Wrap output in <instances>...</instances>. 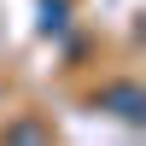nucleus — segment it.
<instances>
[{
	"mask_svg": "<svg viewBox=\"0 0 146 146\" xmlns=\"http://www.w3.org/2000/svg\"><path fill=\"white\" fill-rule=\"evenodd\" d=\"M100 111L123 117V123H146V94L135 88V82H117V88H105V94H100Z\"/></svg>",
	"mask_w": 146,
	"mask_h": 146,
	"instance_id": "nucleus-1",
	"label": "nucleus"
},
{
	"mask_svg": "<svg viewBox=\"0 0 146 146\" xmlns=\"http://www.w3.org/2000/svg\"><path fill=\"white\" fill-rule=\"evenodd\" d=\"M70 29V0H41V35H64Z\"/></svg>",
	"mask_w": 146,
	"mask_h": 146,
	"instance_id": "nucleus-2",
	"label": "nucleus"
},
{
	"mask_svg": "<svg viewBox=\"0 0 146 146\" xmlns=\"http://www.w3.org/2000/svg\"><path fill=\"white\" fill-rule=\"evenodd\" d=\"M6 140H47V129H41V123H12Z\"/></svg>",
	"mask_w": 146,
	"mask_h": 146,
	"instance_id": "nucleus-3",
	"label": "nucleus"
}]
</instances>
